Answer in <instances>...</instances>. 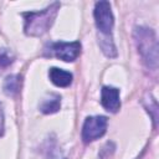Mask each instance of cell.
Segmentation results:
<instances>
[{"instance_id": "6da1fadb", "label": "cell", "mask_w": 159, "mask_h": 159, "mask_svg": "<svg viewBox=\"0 0 159 159\" xmlns=\"http://www.w3.org/2000/svg\"><path fill=\"white\" fill-rule=\"evenodd\" d=\"M60 10V2H52L47 7L40 11H29L24 12V30L27 36L39 37L42 36L52 26L57 11Z\"/></svg>"}, {"instance_id": "8fae6325", "label": "cell", "mask_w": 159, "mask_h": 159, "mask_svg": "<svg viewBox=\"0 0 159 159\" xmlns=\"http://www.w3.org/2000/svg\"><path fill=\"white\" fill-rule=\"evenodd\" d=\"M12 62H14L12 53L6 48H1L0 50V71H2L4 68L9 67Z\"/></svg>"}, {"instance_id": "277c9868", "label": "cell", "mask_w": 159, "mask_h": 159, "mask_svg": "<svg viewBox=\"0 0 159 159\" xmlns=\"http://www.w3.org/2000/svg\"><path fill=\"white\" fill-rule=\"evenodd\" d=\"M94 21L98 31L103 36H109L114 25V17L111 10V4L108 1H98L94 6Z\"/></svg>"}, {"instance_id": "7a4b0ae2", "label": "cell", "mask_w": 159, "mask_h": 159, "mask_svg": "<svg viewBox=\"0 0 159 159\" xmlns=\"http://www.w3.org/2000/svg\"><path fill=\"white\" fill-rule=\"evenodd\" d=\"M134 41L145 65L150 68H157L158 66V41L155 32L148 27H135Z\"/></svg>"}, {"instance_id": "4fadbf2b", "label": "cell", "mask_w": 159, "mask_h": 159, "mask_svg": "<svg viewBox=\"0 0 159 159\" xmlns=\"http://www.w3.org/2000/svg\"><path fill=\"white\" fill-rule=\"evenodd\" d=\"M4 134V111L2 104L0 103V137Z\"/></svg>"}, {"instance_id": "9c48e42d", "label": "cell", "mask_w": 159, "mask_h": 159, "mask_svg": "<svg viewBox=\"0 0 159 159\" xmlns=\"http://www.w3.org/2000/svg\"><path fill=\"white\" fill-rule=\"evenodd\" d=\"M21 76L20 75H10L5 78L4 81V86H2V89L5 92V94L7 96H16L21 88Z\"/></svg>"}, {"instance_id": "30bf717a", "label": "cell", "mask_w": 159, "mask_h": 159, "mask_svg": "<svg viewBox=\"0 0 159 159\" xmlns=\"http://www.w3.org/2000/svg\"><path fill=\"white\" fill-rule=\"evenodd\" d=\"M98 43H99V46H101V48H102V51L104 52L106 56H108V57L117 56V50H116V46L113 43L112 37L102 35L99 37V40H98Z\"/></svg>"}, {"instance_id": "8992f818", "label": "cell", "mask_w": 159, "mask_h": 159, "mask_svg": "<svg viewBox=\"0 0 159 159\" xmlns=\"http://www.w3.org/2000/svg\"><path fill=\"white\" fill-rule=\"evenodd\" d=\"M101 103L108 112L116 113L120 108L119 89L111 86H104L101 92Z\"/></svg>"}, {"instance_id": "5b68a950", "label": "cell", "mask_w": 159, "mask_h": 159, "mask_svg": "<svg viewBox=\"0 0 159 159\" xmlns=\"http://www.w3.org/2000/svg\"><path fill=\"white\" fill-rule=\"evenodd\" d=\"M107 118L103 116L87 117L82 127V139L84 143L101 138L107 130Z\"/></svg>"}, {"instance_id": "52a82bcc", "label": "cell", "mask_w": 159, "mask_h": 159, "mask_svg": "<svg viewBox=\"0 0 159 159\" xmlns=\"http://www.w3.org/2000/svg\"><path fill=\"white\" fill-rule=\"evenodd\" d=\"M48 77L51 82L57 87H68L72 82V73H70L68 71L57 68V67L50 68Z\"/></svg>"}, {"instance_id": "3957f363", "label": "cell", "mask_w": 159, "mask_h": 159, "mask_svg": "<svg viewBox=\"0 0 159 159\" xmlns=\"http://www.w3.org/2000/svg\"><path fill=\"white\" fill-rule=\"evenodd\" d=\"M46 53L48 56L57 57L65 62L75 61L81 53V43L78 41L73 42H51L48 47H46Z\"/></svg>"}, {"instance_id": "7c38bea8", "label": "cell", "mask_w": 159, "mask_h": 159, "mask_svg": "<svg viewBox=\"0 0 159 159\" xmlns=\"http://www.w3.org/2000/svg\"><path fill=\"white\" fill-rule=\"evenodd\" d=\"M46 157L47 159H66L56 144H50V147L46 150Z\"/></svg>"}, {"instance_id": "ba28073f", "label": "cell", "mask_w": 159, "mask_h": 159, "mask_svg": "<svg viewBox=\"0 0 159 159\" xmlns=\"http://www.w3.org/2000/svg\"><path fill=\"white\" fill-rule=\"evenodd\" d=\"M61 107V97L57 93H48L42 98V102L40 103V111L45 114L55 113Z\"/></svg>"}]
</instances>
